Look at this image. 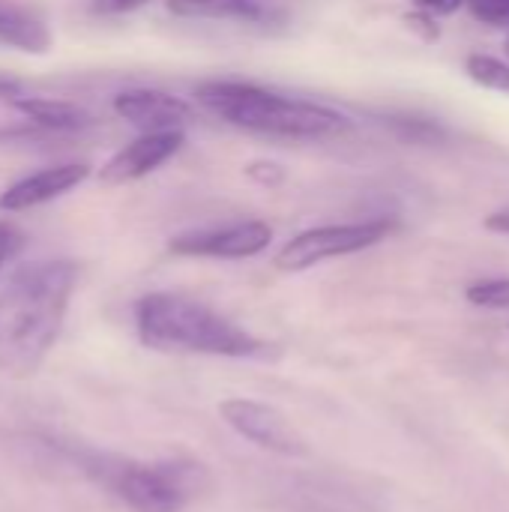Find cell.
Returning <instances> with one entry per match:
<instances>
[{"label": "cell", "mask_w": 509, "mask_h": 512, "mask_svg": "<svg viewBox=\"0 0 509 512\" xmlns=\"http://www.w3.org/2000/svg\"><path fill=\"white\" fill-rule=\"evenodd\" d=\"M81 267L66 258L24 264L0 288V372L27 378L54 348Z\"/></svg>", "instance_id": "1"}, {"label": "cell", "mask_w": 509, "mask_h": 512, "mask_svg": "<svg viewBox=\"0 0 509 512\" xmlns=\"http://www.w3.org/2000/svg\"><path fill=\"white\" fill-rule=\"evenodd\" d=\"M192 96L213 117L249 135L321 141L354 129V120L345 111L297 96H282L252 81L210 78L201 81Z\"/></svg>", "instance_id": "2"}, {"label": "cell", "mask_w": 509, "mask_h": 512, "mask_svg": "<svg viewBox=\"0 0 509 512\" xmlns=\"http://www.w3.org/2000/svg\"><path fill=\"white\" fill-rule=\"evenodd\" d=\"M135 327L147 348L165 354H210L234 360L267 357V342L186 294H144L135 303Z\"/></svg>", "instance_id": "3"}, {"label": "cell", "mask_w": 509, "mask_h": 512, "mask_svg": "<svg viewBox=\"0 0 509 512\" xmlns=\"http://www.w3.org/2000/svg\"><path fill=\"white\" fill-rule=\"evenodd\" d=\"M48 447L132 512H180L210 486V477L198 462H132L63 441H48Z\"/></svg>", "instance_id": "4"}, {"label": "cell", "mask_w": 509, "mask_h": 512, "mask_svg": "<svg viewBox=\"0 0 509 512\" xmlns=\"http://www.w3.org/2000/svg\"><path fill=\"white\" fill-rule=\"evenodd\" d=\"M396 231L393 219H363V222H339V225H318L294 234L273 258L276 270L282 273H303L324 261L357 255L384 243Z\"/></svg>", "instance_id": "5"}, {"label": "cell", "mask_w": 509, "mask_h": 512, "mask_svg": "<svg viewBox=\"0 0 509 512\" xmlns=\"http://www.w3.org/2000/svg\"><path fill=\"white\" fill-rule=\"evenodd\" d=\"M273 243V225L261 219H240L210 228H192L168 240V252L180 258L243 261L261 255Z\"/></svg>", "instance_id": "6"}, {"label": "cell", "mask_w": 509, "mask_h": 512, "mask_svg": "<svg viewBox=\"0 0 509 512\" xmlns=\"http://www.w3.org/2000/svg\"><path fill=\"white\" fill-rule=\"evenodd\" d=\"M222 420L252 441L261 450L279 453V456H306V441L294 432V426L270 405L252 402V399H228L219 405Z\"/></svg>", "instance_id": "7"}, {"label": "cell", "mask_w": 509, "mask_h": 512, "mask_svg": "<svg viewBox=\"0 0 509 512\" xmlns=\"http://www.w3.org/2000/svg\"><path fill=\"white\" fill-rule=\"evenodd\" d=\"M186 144V129H171V132H141L129 144H123L102 168H99V183L102 186H126L135 180L150 177L159 171L165 162H171Z\"/></svg>", "instance_id": "8"}, {"label": "cell", "mask_w": 509, "mask_h": 512, "mask_svg": "<svg viewBox=\"0 0 509 512\" xmlns=\"http://www.w3.org/2000/svg\"><path fill=\"white\" fill-rule=\"evenodd\" d=\"M114 114L138 132H171L192 123V105L156 87H129L111 99Z\"/></svg>", "instance_id": "9"}, {"label": "cell", "mask_w": 509, "mask_h": 512, "mask_svg": "<svg viewBox=\"0 0 509 512\" xmlns=\"http://www.w3.org/2000/svg\"><path fill=\"white\" fill-rule=\"evenodd\" d=\"M87 177H90L87 162H60V165H48L42 171H30L0 192V210L3 213H24V210L42 207L48 201L69 195Z\"/></svg>", "instance_id": "10"}, {"label": "cell", "mask_w": 509, "mask_h": 512, "mask_svg": "<svg viewBox=\"0 0 509 512\" xmlns=\"http://www.w3.org/2000/svg\"><path fill=\"white\" fill-rule=\"evenodd\" d=\"M15 111H21L33 126L54 132V135H69V132H81L90 129L96 123V117L66 99H51V96H24L12 102Z\"/></svg>", "instance_id": "11"}, {"label": "cell", "mask_w": 509, "mask_h": 512, "mask_svg": "<svg viewBox=\"0 0 509 512\" xmlns=\"http://www.w3.org/2000/svg\"><path fill=\"white\" fill-rule=\"evenodd\" d=\"M0 42L30 54H42L51 48V30L30 9L0 0Z\"/></svg>", "instance_id": "12"}, {"label": "cell", "mask_w": 509, "mask_h": 512, "mask_svg": "<svg viewBox=\"0 0 509 512\" xmlns=\"http://www.w3.org/2000/svg\"><path fill=\"white\" fill-rule=\"evenodd\" d=\"M165 6L180 18L240 21V24H261L270 18V12L258 0H165Z\"/></svg>", "instance_id": "13"}, {"label": "cell", "mask_w": 509, "mask_h": 512, "mask_svg": "<svg viewBox=\"0 0 509 512\" xmlns=\"http://www.w3.org/2000/svg\"><path fill=\"white\" fill-rule=\"evenodd\" d=\"M465 72L477 87L509 96V60L504 57H495L486 51H471L465 57Z\"/></svg>", "instance_id": "14"}, {"label": "cell", "mask_w": 509, "mask_h": 512, "mask_svg": "<svg viewBox=\"0 0 509 512\" xmlns=\"http://www.w3.org/2000/svg\"><path fill=\"white\" fill-rule=\"evenodd\" d=\"M387 123L402 141H411V144H441L447 138L444 126L429 117L402 114V117H387Z\"/></svg>", "instance_id": "15"}, {"label": "cell", "mask_w": 509, "mask_h": 512, "mask_svg": "<svg viewBox=\"0 0 509 512\" xmlns=\"http://www.w3.org/2000/svg\"><path fill=\"white\" fill-rule=\"evenodd\" d=\"M465 297L471 306H480V309H509V279L498 276V279L471 282Z\"/></svg>", "instance_id": "16"}, {"label": "cell", "mask_w": 509, "mask_h": 512, "mask_svg": "<svg viewBox=\"0 0 509 512\" xmlns=\"http://www.w3.org/2000/svg\"><path fill=\"white\" fill-rule=\"evenodd\" d=\"M402 24L420 39V42H426V45H435L438 39H441V24H438V18L432 15V12H426V9H411V12H405L402 15Z\"/></svg>", "instance_id": "17"}, {"label": "cell", "mask_w": 509, "mask_h": 512, "mask_svg": "<svg viewBox=\"0 0 509 512\" xmlns=\"http://www.w3.org/2000/svg\"><path fill=\"white\" fill-rule=\"evenodd\" d=\"M465 9L480 24H489V27H507L509 24V0H468Z\"/></svg>", "instance_id": "18"}, {"label": "cell", "mask_w": 509, "mask_h": 512, "mask_svg": "<svg viewBox=\"0 0 509 512\" xmlns=\"http://www.w3.org/2000/svg\"><path fill=\"white\" fill-rule=\"evenodd\" d=\"M246 177H249L252 183H258V186L273 189V186L285 183L288 171H285V165L276 162V159H255V162L246 165Z\"/></svg>", "instance_id": "19"}, {"label": "cell", "mask_w": 509, "mask_h": 512, "mask_svg": "<svg viewBox=\"0 0 509 512\" xmlns=\"http://www.w3.org/2000/svg\"><path fill=\"white\" fill-rule=\"evenodd\" d=\"M18 246H21V234H18V228L0 219V270H3V264L15 255V249H18Z\"/></svg>", "instance_id": "20"}, {"label": "cell", "mask_w": 509, "mask_h": 512, "mask_svg": "<svg viewBox=\"0 0 509 512\" xmlns=\"http://www.w3.org/2000/svg\"><path fill=\"white\" fill-rule=\"evenodd\" d=\"M414 6L432 12L435 18H447V15H456L459 9H465L468 0H414Z\"/></svg>", "instance_id": "21"}, {"label": "cell", "mask_w": 509, "mask_h": 512, "mask_svg": "<svg viewBox=\"0 0 509 512\" xmlns=\"http://www.w3.org/2000/svg\"><path fill=\"white\" fill-rule=\"evenodd\" d=\"M150 0H96V6L102 9V12H135V9H141V6H147Z\"/></svg>", "instance_id": "22"}, {"label": "cell", "mask_w": 509, "mask_h": 512, "mask_svg": "<svg viewBox=\"0 0 509 512\" xmlns=\"http://www.w3.org/2000/svg\"><path fill=\"white\" fill-rule=\"evenodd\" d=\"M483 225H486V231H492V234H504V237H509V207L507 210L489 213Z\"/></svg>", "instance_id": "23"}, {"label": "cell", "mask_w": 509, "mask_h": 512, "mask_svg": "<svg viewBox=\"0 0 509 512\" xmlns=\"http://www.w3.org/2000/svg\"><path fill=\"white\" fill-rule=\"evenodd\" d=\"M504 51H507V60H509V33H507V42H504Z\"/></svg>", "instance_id": "24"}]
</instances>
